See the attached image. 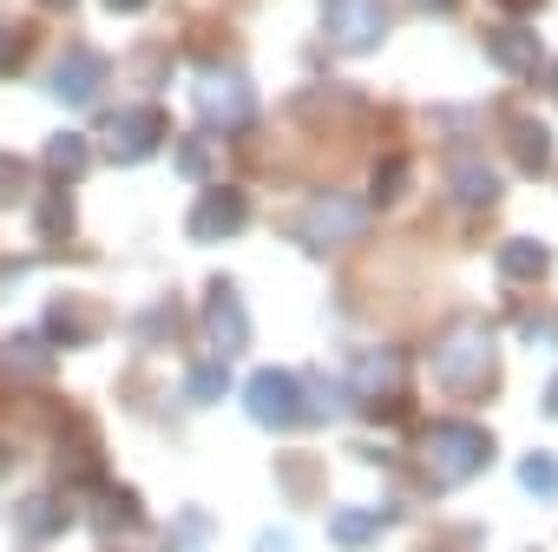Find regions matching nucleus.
<instances>
[{"instance_id": "obj_1", "label": "nucleus", "mask_w": 558, "mask_h": 552, "mask_svg": "<svg viewBox=\"0 0 558 552\" xmlns=\"http://www.w3.org/2000/svg\"><path fill=\"white\" fill-rule=\"evenodd\" d=\"M414 460H421L427 487L447 493V487H460V480H473V473L493 467V434L473 428V421H434V428L414 441Z\"/></svg>"}, {"instance_id": "obj_2", "label": "nucleus", "mask_w": 558, "mask_h": 552, "mask_svg": "<svg viewBox=\"0 0 558 552\" xmlns=\"http://www.w3.org/2000/svg\"><path fill=\"white\" fill-rule=\"evenodd\" d=\"M493 375H499V349H493V329L486 323H447L440 343H434V382L453 388V395H493Z\"/></svg>"}, {"instance_id": "obj_3", "label": "nucleus", "mask_w": 558, "mask_h": 552, "mask_svg": "<svg viewBox=\"0 0 558 552\" xmlns=\"http://www.w3.org/2000/svg\"><path fill=\"white\" fill-rule=\"evenodd\" d=\"M362 204L355 197H342V191H316V197H303V211H296V243L310 250V256H336L342 243H355L362 237Z\"/></svg>"}, {"instance_id": "obj_4", "label": "nucleus", "mask_w": 558, "mask_h": 552, "mask_svg": "<svg viewBox=\"0 0 558 552\" xmlns=\"http://www.w3.org/2000/svg\"><path fill=\"white\" fill-rule=\"evenodd\" d=\"M191 106H197V119L210 132H243L250 112H256V93H250V80L236 67H210V73L191 80Z\"/></svg>"}, {"instance_id": "obj_5", "label": "nucleus", "mask_w": 558, "mask_h": 552, "mask_svg": "<svg viewBox=\"0 0 558 552\" xmlns=\"http://www.w3.org/2000/svg\"><path fill=\"white\" fill-rule=\"evenodd\" d=\"M349 395L368 415H395L401 395H408V349H362L355 369H349Z\"/></svg>"}, {"instance_id": "obj_6", "label": "nucleus", "mask_w": 558, "mask_h": 552, "mask_svg": "<svg viewBox=\"0 0 558 552\" xmlns=\"http://www.w3.org/2000/svg\"><path fill=\"white\" fill-rule=\"evenodd\" d=\"M323 34L336 53H375L388 40V0H323Z\"/></svg>"}, {"instance_id": "obj_7", "label": "nucleus", "mask_w": 558, "mask_h": 552, "mask_svg": "<svg viewBox=\"0 0 558 552\" xmlns=\"http://www.w3.org/2000/svg\"><path fill=\"white\" fill-rule=\"evenodd\" d=\"M165 145V112L158 106H125V112H106L99 119V152L112 165H138Z\"/></svg>"}, {"instance_id": "obj_8", "label": "nucleus", "mask_w": 558, "mask_h": 552, "mask_svg": "<svg viewBox=\"0 0 558 552\" xmlns=\"http://www.w3.org/2000/svg\"><path fill=\"white\" fill-rule=\"evenodd\" d=\"M197 329H204V349H210V362H230V356H243V343H250V310H243V297H236V284H217L204 290V316H197Z\"/></svg>"}, {"instance_id": "obj_9", "label": "nucleus", "mask_w": 558, "mask_h": 552, "mask_svg": "<svg viewBox=\"0 0 558 552\" xmlns=\"http://www.w3.org/2000/svg\"><path fill=\"white\" fill-rule=\"evenodd\" d=\"M243 401H250V415H256L263 428L303 421V382H296L290 369H256V375L243 382Z\"/></svg>"}, {"instance_id": "obj_10", "label": "nucleus", "mask_w": 558, "mask_h": 552, "mask_svg": "<svg viewBox=\"0 0 558 552\" xmlns=\"http://www.w3.org/2000/svg\"><path fill=\"white\" fill-rule=\"evenodd\" d=\"M243 224H250V197H243L236 184L197 191V204H191V217H184V230H191L197 243H223V237H236Z\"/></svg>"}, {"instance_id": "obj_11", "label": "nucleus", "mask_w": 558, "mask_h": 552, "mask_svg": "<svg viewBox=\"0 0 558 552\" xmlns=\"http://www.w3.org/2000/svg\"><path fill=\"white\" fill-rule=\"evenodd\" d=\"M86 526H93L99 539H125V532H138V526H145V500H138L132 487L106 480V487H93V493H86Z\"/></svg>"}, {"instance_id": "obj_12", "label": "nucleus", "mask_w": 558, "mask_h": 552, "mask_svg": "<svg viewBox=\"0 0 558 552\" xmlns=\"http://www.w3.org/2000/svg\"><path fill=\"white\" fill-rule=\"evenodd\" d=\"M486 60H493L499 73H512V80H532V73L545 67V47H538V34H532L525 21H506V27L486 34Z\"/></svg>"}, {"instance_id": "obj_13", "label": "nucleus", "mask_w": 558, "mask_h": 552, "mask_svg": "<svg viewBox=\"0 0 558 552\" xmlns=\"http://www.w3.org/2000/svg\"><path fill=\"white\" fill-rule=\"evenodd\" d=\"M47 86H53L66 106H93V99H99V86H106V60H99L93 47H73V53L47 73Z\"/></svg>"}, {"instance_id": "obj_14", "label": "nucleus", "mask_w": 558, "mask_h": 552, "mask_svg": "<svg viewBox=\"0 0 558 552\" xmlns=\"http://www.w3.org/2000/svg\"><path fill=\"white\" fill-rule=\"evenodd\" d=\"M66 519H73V506H66L60 493H27V500L14 506V539H21V545H47V539L66 532Z\"/></svg>"}, {"instance_id": "obj_15", "label": "nucleus", "mask_w": 558, "mask_h": 552, "mask_svg": "<svg viewBox=\"0 0 558 552\" xmlns=\"http://www.w3.org/2000/svg\"><path fill=\"white\" fill-rule=\"evenodd\" d=\"M0 369H8L14 382H47L53 375V343L40 329H21V336L0 343Z\"/></svg>"}, {"instance_id": "obj_16", "label": "nucleus", "mask_w": 558, "mask_h": 552, "mask_svg": "<svg viewBox=\"0 0 558 552\" xmlns=\"http://www.w3.org/2000/svg\"><path fill=\"white\" fill-rule=\"evenodd\" d=\"M506 152H512V171H545V165H551V132H545V119L512 112V125H506Z\"/></svg>"}, {"instance_id": "obj_17", "label": "nucleus", "mask_w": 558, "mask_h": 552, "mask_svg": "<svg viewBox=\"0 0 558 552\" xmlns=\"http://www.w3.org/2000/svg\"><path fill=\"white\" fill-rule=\"evenodd\" d=\"M40 165L53 171V184H73V178H86V171H93V145H86L80 132H53V139H47V152H40Z\"/></svg>"}, {"instance_id": "obj_18", "label": "nucleus", "mask_w": 558, "mask_h": 552, "mask_svg": "<svg viewBox=\"0 0 558 552\" xmlns=\"http://www.w3.org/2000/svg\"><path fill=\"white\" fill-rule=\"evenodd\" d=\"M40 336H47V343H66V349H73V343H93V336H99V323H93V310H86V303H73V297H60V303L47 310V323H40Z\"/></svg>"}, {"instance_id": "obj_19", "label": "nucleus", "mask_w": 558, "mask_h": 552, "mask_svg": "<svg viewBox=\"0 0 558 552\" xmlns=\"http://www.w3.org/2000/svg\"><path fill=\"white\" fill-rule=\"evenodd\" d=\"M499 269L512 284H538V276H551V250L538 237H512V243H499Z\"/></svg>"}, {"instance_id": "obj_20", "label": "nucleus", "mask_w": 558, "mask_h": 552, "mask_svg": "<svg viewBox=\"0 0 558 552\" xmlns=\"http://www.w3.org/2000/svg\"><path fill=\"white\" fill-rule=\"evenodd\" d=\"M34 230H40L47 243H66V237H73V191H66V184H47V191H40Z\"/></svg>"}, {"instance_id": "obj_21", "label": "nucleus", "mask_w": 558, "mask_h": 552, "mask_svg": "<svg viewBox=\"0 0 558 552\" xmlns=\"http://www.w3.org/2000/svg\"><path fill=\"white\" fill-rule=\"evenodd\" d=\"M499 197V171H486V165H453V204H466V211H486Z\"/></svg>"}, {"instance_id": "obj_22", "label": "nucleus", "mask_w": 558, "mask_h": 552, "mask_svg": "<svg viewBox=\"0 0 558 552\" xmlns=\"http://www.w3.org/2000/svg\"><path fill=\"white\" fill-rule=\"evenodd\" d=\"M329 532H336V545H368V539L381 532V513H355V506H342V513L329 519Z\"/></svg>"}, {"instance_id": "obj_23", "label": "nucleus", "mask_w": 558, "mask_h": 552, "mask_svg": "<svg viewBox=\"0 0 558 552\" xmlns=\"http://www.w3.org/2000/svg\"><path fill=\"white\" fill-rule=\"evenodd\" d=\"M519 487H525L532 500H551V493H558V460H551V454H525V460H519Z\"/></svg>"}, {"instance_id": "obj_24", "label": "nucleus", "mask_w": 558, "mask_h": 552, "mask_svg": "<svg viewBox=\"0 0 558 552\" xmlns=\"http://www.w3.org/2000/svg\"><path fill=\"white\" fill-rule=\"evenodd\" d=\"M184 388H191V401H197V408H210V401H223V388H230V375H223V362H197Z\"/></svg>"}, {"instance_id": "obj_25", "label": "nucleus", "mask_w": 558, "mask_h": 552, "mask_svg": "<svg viewBox=\"0 0 558 552\" xmlns=\"http://www.w3.org/2000/svg\"><path fill=\"white\" fill-rule=\"evenodd\" d=\"M27 197H34V178H27V165L0 152V204H27Z\"/></svg>"}, {"instance_id": "obj_26", "label": "nucleus", "mask_w": 558, "mask_h": 552, "mask_svg": "<svg viewBox=\"0 0 558 552\" xmlns=\"http://www.w3.org/2000/svg\"><path fill=\"white\" fill-rule=\"evenodd\" d=\"M401 191H408V158H388L381 171H375V204H401Z\"/></svg>"}, {"instance_id": "obj_27", "label": "nucleus", "mask_w": 558, "mask_h": 552, "mask_svg": "<svg viewBox=\"0 0 558 552\" xmlns=\"http://www.w3.org/2000/svg\"><path fill=\"white\" fill-rule=\"evenodd\" d=\"M93 467H99V441H93V434H80V441L60 447V473H86V480H93Z\"/></svg>"}, {"instance_id": "obj_28", "label": "nucleus", "mask_w": 558, "mask_h": 552, "mask_svg": "<svg viewBox=\"0 0 558 552\" xmlns=\"http://www.w3.org/2000/svg\"><path fill=\"white\" fill-rule=\"evenodd\" d=\"M178 539V552H197V545H210V513H178V526H171Z\"/></svg>"}, {"instance_id": "obj_29", "label": "nucleus", "mask_w": 558, "mask_h": 552, "mask_svg": "<svg viewBox=\"0 0 558 552\" xmlns=\"http://www.w3.org/2000/svg\"><path fill=\"white\" fill-rule=\"evenodd\" d=\"M21 60H27V34L0 27V73H21Z\"/></svg>"}, {"instance_id": "obj_30", "label": "nucleus", "mask_w": 558, "mask_h": 552, "mask_svg": "<svg viewBox=\"0 0 558 552\" xmlns=\"http://www.w3.org/2000/svg\"><path fill=\"white\" fill-rule=\"evenodd\" d=\"M178 171H184V178H204V171H210V145L184 139V145H178Z\"/></svg>"}, {"instance_id": "obj_31", "label": "nucleus", "mask_w": 558, "mask_h": 552, "mask_svg": "<svg viewBox=\"0 0 558 552\" xmlns=\"http://www.w3.org/2000/svg\"><path fill=\"white\" fill-rule=\"evenodd\" d=\"M408 8H421V14H453L460 0H408Z\"/></svg>"}, {"instance_id": "obj_32", "label": "nucleus", "mask_w": 558, "mask_h": 552, "mask_svg": "<svg viewBox=\"0 0 558 552\" xmlns=\"http://www.w3.org/2000/svg\"><path fill=\"white\" fill-rule=\"evenodd\" d=\"M106 8H112V14H145L151 0H106Z\"/></svg>"}, {"instance_id": "obj_33", "label": "nucleus", "mask_w": 558, "mask_h": 552, "mask_svg": "<svg viewBox=\"0 0 558 552\" xmlns=\"http://www.w3.org/2000/svg\"><path fill=\"white\" fill-rule=\"evenodd\" d=\"M545 415L558 421V375H551V388H545Z\"/></svg>"}, {"instance_id": "obj_34", "label": "nucleus", "mask_w": 558, "mask_h": 552, "mask_svg": "<svg viewBox=\"0 0 558 552\" xmlns=\"http://www.w3.org/2000/svg\"><path fill=\"white\" fill-rule=\"evenodd\" d=\"M499 8H512V14H532V8H538V0H499Z\"/></svg>"}, {"instance_id": "obj_35", "label": "nucleus", "mask_w": 558, "mask_h": 552, "mask_svg": "<svg viewBox=\"0 0 558 552\" xmlns=\"http://www.w3.org/2000/svg\"><path fill=\"white\" fill-rule=\"evenodd\" d=\"M545 93H551V99H558V60H551V73H545Z\"/></svg>"}, {"instance_id": "obj_36", "label": "nucleus", "mask_w": 558, "mask_h": 552, "mask_svg": "<svg viewBox=\"0 0 558 552\" xmlns=\"http://www.w3.org/2000/svg\"><path fill=\"white\" fill-rule=\"evenodd\" d=\"M40 8H73V0H40Z\"/></svg>"}]
</instances>
